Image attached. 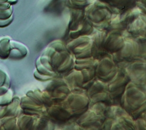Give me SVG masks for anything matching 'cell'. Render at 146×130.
Wrapping results in <instances>:
<instances>
[{"mask_svg": "<svg viewBox=\"0 0 146 130\" xmlns=\"http://www.w3.org/2000/svg\"><path fill=\"white\" fill-rule=\"evenodd\" d=\"M11 51L10 42L8 39H4L0 41V58L5 59L9 55Z\"/></svg>", "mask_w": 146, "mask_h": 130, "instance_id": "cell-1", "label": "cell"}, {"mask_svg": "<svg viewBox=\"0 0 146 130\" xmlns=\"http://www.w3.org/2000/svg\"><path fill=\"white\" fill-rule=\"evenodd\" d=\"M13 100V92L9 89L7 93L0 95V107H4L9 104Z\"/></svg>", "mask_w": 146, "mask_h": 130, "instance_id": "cell-2", "label": "cell"}, {"mask_svg": "<svg viewBox=\"0 0 146 130\" xmlns=\"http://www.w3.org/2000/svg\"><path fill=\"white\" fill-rule=\"evenodd\" d=\"M9 79L7 74L5 73L0 69V86H5L7 87L9 86Z\"/></svg>", "mask_w": 146, "mask_h": 130, "instance_id": "cell-3", "label": "cell"}, {"mask_svg": "<svg viewBox=\"0 0 146 130\" xmlns=\"http://www.w3.org/2000/svg\"><path fill=\"white\" fill-rule=\"evenodd\" d=\"M8 1V0H0V3H5Z\"/></svg>", "mask_w": 146, "mask_h": 130, "instance_id": "cell-4", "label": "cell"}]
</instances>
